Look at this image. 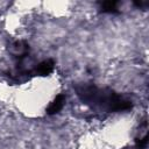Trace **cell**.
I'll use <instances>...</instances> for the list:
<instances>
[{
	"instance_id": "cell-2",
	"label": "cell",
	"mask_w": 149,
	"mask_h": 149,
	"mask_svg": "<svg viewBox=\"0 0 149 149\" xmlns=\"http://www.w3.org/2000/svg\"><path fill=\"white\" fill-rule=\"evenodd\" d=\"M62 106H63V97H62V95H58V97L55 99V101L50 105V107H49V113H56L57 111L61 109Z\"/></svg>"
},
{
	"instance_id": "cell-1",
	"label": "cell",
	"mask_w": 149,
	"mask_h": 149,
	"mask_svg": "<svg viewBox=\"0 0 149 149\" xmlns=\"http://www.w3.org/2000/svg\"><path fill=\"white\" fill-rule=\"evenodd\" d=\"M79 94L83 95V99L85 101L92 102L94 105H100L101 107H107L108 109H125L130 106V104L122 98L109 93H106L101 90L95 88L94 86L84 87L81 91H79Z\"/></svg>"
}]
</instances>
